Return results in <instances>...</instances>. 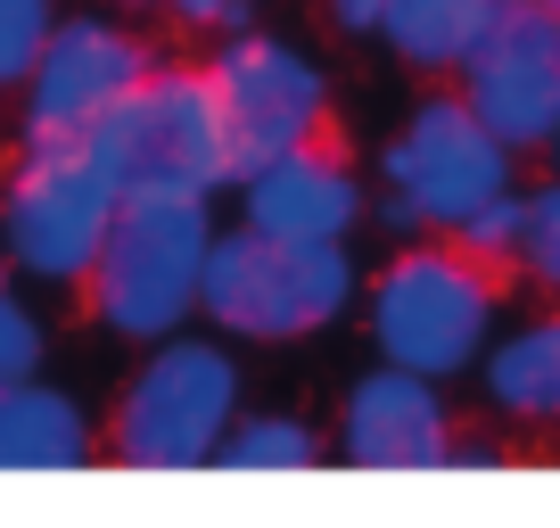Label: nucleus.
I'll use <instances>...</instances> for the list:
<instances>
[{
  "mask_svg": "<svg viewBox=\"0 0 560 528\" xmlns=\"http://www.w3.org/2000/svg\"><path fill=\"white\" fill-rule=\"evenodd\" d=\"M363 298V264L347 240H272L247 223H214L198 273V322L231 347H305L338 331Z\"/></svg>",
  "mask_w": 560,
  "mask_h": 528,
  "instance_id": "obj_1",
  "label": "nucleus"
},
{
  "mask_svg": "<svg viewBox=\"0 0 560 528\" xmlns=\"http://www.w3.org/2000/svg\"><path fill=\"white\" fill-rule=\"evenodd\" d=\"M214 240V198L207 191H124L100 231V256L83 264V306L107 338L149 347L165 331L198 322V273Z\"/></svg>",
  "mask_w": 560,
  "mask_h": 528,
  "instance_id": "obj_2",
  "label": "nucleus"
},
{
  "mask_svg": "<svg viewBox=\"0 0 560 528\" xmlns=\"http://www.w3.org/2000/svg\"><path fill=\"white\" fill-rule=\"evenodd\" d=\"M354 314H363L380 364L429 371V380H462L487 355L494 322H503V273L462 256L445 231H412L363 282Z\"/></svg>",
  "mask_w": 560,
  "mask_h": 528,
  "instance_id": "obj_3",
  "label": "nucleus"
},
{
  "mask_svg": "<svg viewBox=\"0 0 560 528\" xmlns=\"http://www.w3.org/2000/svg\"><path fill=\"white\" fill-rule=\"evenodd\" d=\"M240 397H247V371L231 338L198 331V322L149 338L140 364L124 371L116 405H107V462H124V471H207Z\"/></svg>",
  "mask_w": 560,
  "mask_h": 528,
  "instance_id": "obj_4",
  "label": "nucleus"
},
{
  "mask_svg": "<svg viewBox=\"0 0 560 528\" xmlns=\"http://www.w3.org/2000/svg\"><path fill=\"white\" fill-rule=\"evenodd\" d=\"M503 191H520V149L494 141L462 91H420L380 141V198L363 223H380L387 240L454 231L462 215H478Z\"/></svg>",
  "mask_w": 560,
  "mask_h": 528,
  "instance_id": "obj_5",
  "label": "nucleus"
},
{
  "mask_svg": "<svg viewBox=\"0 0 560 528\" xmlns=\"http://www.w3.org/2000/svg\"><path fill=\"white\" fill-rule=\"evenodd\" d=\"M116 198H124V182L91 149V133L25 141L9 182H0V264L34 289H74L83 264L100 256V231L116 215Z\"/></svg>",
  "mask_w": 560,
  "mask_h": 528,
  "instance_id": "obj_6",
  "label": "nucleus"
},
{
  "mask_svg": "<svg viewBox=\"0 0 560 528\" xmlns=\"http://www.w3.org/2000/svg\"><path fill=\"white\" fill-rule=\"evenodd\" d=\"M91 149L116 165L124 191H231V133L207 67H149L91 124Z\"/></svg>",
  "mask_w": 560,
  "mask_h": 528,
  "instance_id": "obj_7",
  "label": "nucleus"
},
{
  "mask_svg": "<svg viewBox=\"0 0 560 528\" xmlns=\"http://www.w3.org/2000/svg\"><path fill=\"white\" fill-rule=\"evenodd\" d=\"M207 83H214V107H223V133H231V174L280 158V149L322 141V133H330V116H338L330 67H322L305 42L264 34V25L214 34Z\"/></svg>",
  "mask_w": 560,
  "mask_h": 528,
  "instance_id": "obj_8",
  "label": "nucleus"
},
{
  "mask_svg": "<svg viewBox=\"0 0 560 528\" xmlns=\"http://www.w3.org/2000/svg\"><path fill=\"white\" fill-rule=\"evenodd\" d=\"M149 67H158V50H149V34L124 9H58L25 83H18V133L25 141H74Z\"/></svg>",
  "mask_w": 560,
  "mask_h": 528,
  "instance_id": "obj_9",
  "label": "nucleus"
},
{
  "mask_svg": "<svg viewBox=\"0 0 560 528\" xmlns=\"http://www.w3.org/2000/svg\"><path fill=\"white\" fill-rule=\"evenodd\" d=\"M454 91L503 149L544 158V141L560 124V18L536 0H503L487 18V34L462 50Z\"/></svg>",
  "mask_w": 560,
  "mask_h": 528,
  "instance_id": "obj_10",
  "label": "nucleus"
},
{
  "mask_svg": "<svg viewBox=\"0 0 560 528\" xmlns=\"http://www.w3.org/2000/svg\"><path fill=\"white\" fill-rule=\"evenodd\" d=\"M454 397L429 371L404 364H363L338 397L330 422V462L354 471H445V446H454Z\"/></svg>",
  "mask_w": 560,
  "mask_h": 528,
  "instance_id": "obj_11",
  "label": "nucleus"
},
{
  "mask_svg": "<svg viewBox=\"0 0 560 528\" xmlns=\"http://www.w3.org/2000/svg\"><path fill=\"white\" fill-rule=\"evenodd\" d=\"M231 191H240V223L272 231V240H354L371 215V191L354 174V158H338L330 141L280 149V158L231 174Z\"/></svg>",
  "mask_w": 560,
  "mask_h": 528,
  "instance_id": "obj_12",
  "label": "nucleus"
},
{
  "mask_svg": "<svg viewBox=\"0 0 560 528\" xmlns=\"http://www.w3.org/2000/svg\"><path fill=\"white\" fill-rule=\"evenodd\" d=\"M100 455V422L83 413V397L42 371L0 388V471H83Z\"/></svg>",
  "mask_w": 560,
  "mask_h": 528,
  "instance_id": "obj_13",
  "label": "nucleus"
},
{
  "mask_svg": "<svg viewBox=\"0 0 560 528\" xmlns=\"http://www.w3.org/2000/svg\"><path fill=\"white\" fill-rule=\"evenodd\" d=\"M478 405L511 429H560V306L520 331H494L478 355Z\"/></svg>",
  "mask_w": 560,
  "mask_h": 528,
  "instance_id": "obj_14",
  "label": "nucleus"
},
{
  "mask_svg": "<svg viewBox=\"0 0 560 528\" xmlns=\"http://www.w3.org/2000/svg\"><path fill=\"white\" fill-rule=\"evenodd\" d=\"M494 9H503V0H387L380 42L396 50V67H412V74H454L462 50L487 34Z\"/></svg>",
  "mask_w": 560,
  "mask_h": 528,
  "instance_id": "obj_15",
  "label": "nucleus"
},
{
  "mask_svg": "<svg viewBox=\"0 0 560 528\" xmlns=\"http://www.w3.org/2000/svg\"><path fill=\"white\" fill-rule=\"evenodd\" d=\"M330 462V429H314L305 413H231L214 471H314Z\"/></svg>",
  "mask_w": 560,
  "mask_h": 528,
  "instance_id": "obj_16",
  "label": "nucleus"
},
{
  "mask_svg": "<svg viewBox=\"0 0 560 528\" xmlns=\"http://www.w3.org/2000/svg\"><path fill=\"white\" fill-rule=\"evenodd\" d=\"M544 298H560V174L520 191V256H511Z\"/></svg>",
  "mask_w": 560,
  "mask_h": 528,
  "instance_id": "obj_17",
  "label": "nucleus"
},
{
  "mask_svg": "<svg viewBox=\"0 0 560 528\" xmlns=\"http://www.w3.org/2000/svg\"><path fill=\"white\" fill-rule=\"evenodd\" d=\"M445 240H454L462 256H478V264H494V273H503V264L520 256V191H503V198H487L478 215H462Z\"/></svg>",
  "mask_w": 560,
  "mask_h": 528,
  "instance_id": "obj_18",
  "label": "nucleus"
},
{
  "mask_svg": "<svg viewBox=\"0 0 560 528\" xmlns=\"http://www.w3.org/2000/svg\"><path fill=\"white\" fill-rule=\"evenodd\" d=\"M42 355H50V331H42L34 298L0 282V388L25 380V371H42Z\"/></svg>",
  "mask_w": 560,
  "mask_h": 528,
  "instance_id": "obj_19",
  "label": "nucleus"
},
{
  "mask_svg": "<svg viewBox=\"0 0 560 528\" xmlns=\"http://www.w3.org/2000/svg\"><path fill=\"white\" fill-rule=\"evenodd\" d=\"M50 18H58V0H0V91L25 83V67H34Z\"/></svg>",
  "mask_w": 560,
  "mask_h": 528,
  "instance_id": "obj_20",
  "label": "nucleus"
},
{
  "mask_svg": "<svg viewBox=\"0 0 560 528\" xmlns=\"http://www.w3.org/2000/svg\"><path fill=\"white\" fill-rule=\"evenodd\" d=\"M380 9L387 0H322L330 34H347V42H380Z\"/></svg>",
  "mask_w": 560,
  "mask_h": 528,
  "instance_id": "obj_21",
  "label": "nucleus"
},
{
  "mask_svg": "<svg viewBox=\"0 0 560 528\" xmlns=\"http://www.w3.org/2000/svg\"><path fill=\"white\" fill-rule=\"evenodd\" d=\"M494 462H503V438H487V429H454L445 471H494Z\"/></svg>",
  "mask_w": 560,
  "mask_h": 528,
  "instance_id": "obj_22",
  "label": "nucleus"
},
{
  "mask_svg": "<svg viewBox=\"0 0 560 528\" xmlns=\"http://www.w3.org/2000/svg\"><path fill=\"white\" fill-rule=\"evenodd\" d=\"M264 0H207V34H240V25H256Z\"/></svg>",
  "mask_w": 560,
  "mask_h": 528,
  "instance_id": "obj_23",
  "label": "nucleus"
},
{
  "mask_svg": "<svg viewBox=\"0 0 560 528\" xmlns=\"http://www.w3.org/2000/svg\"><path fill=\"white\" fill-rule=\"evenodd\" d=\"M544 158H552V174H560V124H552V141H544Z\"/></svg>",
  "mask_w": 560,
  "mask_h": 528,
  "instance_id": "obj_24",
  "label": "nucleus"
},
{
  "mask_svg": "<svg viewBox=\"0 0 560 528\" xmlns=\"http://www.w3.org/2000/svg\"><path fill=\"white\" fill-rule=\"evenodd\" d=\"M107 9H158V0H107Z\"/></svg>",
  "mask_w": 560,
  "mask_h": 528,
  "instance_id": "obj_25",
  "label": "nucleus"
},
{
  "mask_svg": "<svg viewBox=\"0 0 560 528\" xmlns=\"http://www.w3.org/2000/svg\"><path fill=\"white\" fill-rule=\"evenodd\" d=\"M536 9H552V18H560V0H536Z\"/></svg>",
  "mask_w": 560,
  "mask_h": 528,
  "instance_id": "obj_26",
  "label": "nucleus"
},
{
  "mask_svg": "<svg viewBox=\"0 0 560 528\" xmlns=\"http://www.w3.org/2000/svg\"><path fill=\"white\" fill-rule=\"evenodd\" d=\"M0 273H9V264H0Z\"/></svg>",
  "mask_w": 560,
  "mask_h": 528,
  "instance_id": "obj_27",
  "label": "nucleus"
}]
</instances>
